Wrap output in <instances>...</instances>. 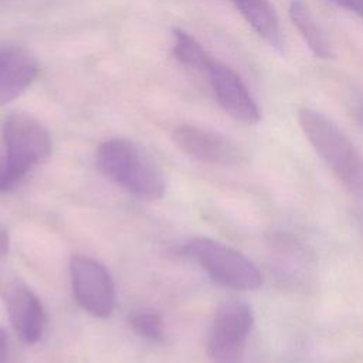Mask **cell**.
<instances>
[{"mask_svg": "<svg viewBox=\"0 0 363 363\" xmlns=\"http://www.w3.org/2000/svg\"><path fill=\"white\" fill-rule=\"evenodd\" d=\"M38 65L20 45H0V105L18 98L37 77Z\"/></svg>", "mask_w": 363, "mask_h": 363, "instance_id": "10", "label": "cell"}, {"mask_svg": "<svg viewBox=\"0 0 363 363\" xmlns=\"http://www.w3.org/2000/svg\"><path fill=\"white\" fill-rule=\"evenodd\" d=\"M130 325L133 332L150 342H159L163 339L164 326L160 315L152 311H142L132 316Z\"/></svg>", "mask_w": 363, "mask_h": 363, "instance_id": "14", "label": "cell"}, {"mask_svg": "<svg viewBox=\"0 0 363 363\" xmlns=\"http://www.w3.org/2000/svg\"><path fill=\"white\" fill-rule=\"evenodd\" d=\"M3 299L17 336L26 343H37L45 328V313L35 294L20 282H7L1 288Z\"/></svg>", "mask_w": 363, "mask_h": 363, "instance_id": "9", "label": "cell"}, {"mask_svg": "<svg viewBox=\"0 0 363 363\" xmlns=\"http://www.w3.org/2000/svg\"><path fill=\"white\" fill-rule=\"evenodd\" d=\"M99 170L130 194L143 200H157L164 193V182L142 150L126 139H108L96 150Z\"/></svg>", "mask_w": 363, "mask_h": 363, "instance_id": "2", "label": "cell"}, {"mask_svg": "<svg viewBox=\"0 0 363 363\" xmlns=\"http://www.w3.org/2000/svg\"><path fill=\"white\" fill-rule=\"evenodd\" d=\"M186 252L220 285L237 291H254L262 285L257 265L240 251L210 238H194Z\"/></svg>", "mask_w": 363, "mask_h": 363, "instance_id": "4", "label": "cell"}, {"mask_svg": "<svg viewBox=\"0 0 363 363\" xmlns=\"http://www.w3.org/2000/svg\"><path fill=\"white\" fill-rule=\"evenodd\" d=\"M0 363H7V333L0 326Z\"/></svg>", "mask_w": 363, "mask_h": 363, "instance_id": "16", "label": "cell"}, {"mask_svg": "<svg viewBox=\"0 0 363 363\" xmlns=\"http://www.w3.org/2000/svg\"><path fill=\"white\" fill-rule=\"evenodd\" d=\"M0 191H4V184H3V167H1V159H0Z\"/></svg>", "mask_w": 363, "mask_h": 363, "instance_id": "18", "label": "cell"}, {"mask_svg": "<svg viewBox=\"0 0 363 363\" xmlns=\"http://www.w3.org/2000/svg\"><path fill=\"white\" fill-rule=\"evenodd\" d=\"M173 38H174L173 41L174 57L183 65L203 72L211 58V55L203 48V45L189 33L182 30H174Z\"/></svg>", "mask_w": 363, "mask_h": 363, "instance_id": "13", "label": "cell"}, {"mask_svg": "<svg viewBox=\"0 0 363 363\" xmlns=\"http://www.w3.org/2000/svg\"><path fill=\"white\" fill-rule=\"evenodd\" d=\"M69 272L78 305L94 316H109L116 305V292L106 268L96 259L75 255L71 258Z\"/></svg>", "mask_w": 363, "mask_h": 363, "instance_id": "6", "label": "cell"}, {"mask_svg": "<svg viewBox=\"0 0 363 363\" xmlns=\"http://www.w3.org/2000/svg\"><path fill=\"white\" fill-rule=\"evenodd\" d=\"M173 140L183 153L197 162L228 166L244 160L242 149L214 130L182 125L174 129Z\"/></svg>", "mask_w": 363, "mask_h": 363, "instance_id": "8", "label": "cell"}, {"mask_svg": "<svg viewBox=\"0 0 363 363\" xmlns=\"http://www.w3.org/2000/svg\"><path fill=\"white\" fill-rule=\"evenodd\" d=\"M328 1L359 16L363 20V0H328Z\"/></svg>", "mask_w": 363, "mask_h": 363, "instance_id": "15", "label": "cell"}, {"mask_svg": "<svg viewBox=\"0 0 363 363\" xmlns=\"http://www.w3.org/2000/svg\"><path fill=\"white\" fill-rule=\"evenodd\" d=\"M4 191L13 189L34 166L51 153L48 130L27 113H13L3 123Z\"/></svg>", "mask_w": 363, "mask_h": 363, "instance_id": "3", "label": "cell"}, {"mask_svg": "<svg viewBox=\"0 0 363 363\" xmlns=\"http://www.w3.org/2000/svg\"><path fill=\"white\" fill-rule=\"evenodd\" d=\"M240 14L271 47L282 50L284 40L279 20L269 0H231Z\"/></svg>", "mask_w": 363, "mask_h": 363, "instance_id": "11", "label": "cell"}, {"mask_svg": "<svg viewBox=\"0 0 363 363\" xmlns=\"http://www.w3.org/2000/svg\"><path fill=\"white\" fill-rule=\"evenodd\" d=\"M9 250V235L7 233L0 228V257H3Z\"/></svg>", "mask_w": 363, "mask_h": 363, "instance_id": "17", "label": "cell"}, {"mask_svg": "<svg viewBox=\"0 0 363 363\" xmlns=\"http://www.w3.org/2000/svg\"><path fill=\"white\" fill-rule=\"evenodd\" d=\"M203 72L208 78L218 105L230 116L244 123H257L261 119L255 99L233 68L211 57Z\"/></svg>", "mask_w": 363, "mask_h": 363, "instance_id": "7", "label": "cell"}, {"mask_svg": "<svg viewBox=\"0 0 363 363\" xmlns=\"http://www.w3.org/2000/svg\"><path fill=\"white\" fill-rule=\"evenodd\" d=\"M298 123L319 157L337 180L353 193L363 190V157L347 135L326 115L299 108Z\"/></svg>", "mask_w": 363, "mask_h": 363, "instance_id": "1", "label": "cell"}, {"mask_svg": "<svg viewBox=\"0 0 363 363\" xmlns=\"http://www.w3.org/2000/svg\"><path fill=\"white\" fill-rule=\"evenodd\" d=\"M288 14L312 54L318 58H329L332 55L330 45L308 6L301 0H292Z\"/></svg>", "mask_w": 363, "mask_h": 363, "instance_id": "12", "label": "cell"}, {"mask_svg": "<svg viewBox=\"0 0 363 363\" xmlns=\"http://www.w3.org/2000/svg\"><path fill=\"white\" fill-rule=\"evenodd\" d=\"M0 1H3V0H0Z\"/></svg>", "mask_w": 363, "mask_h": 363, "instance_id": "20", "label": "cell"}, {"mask_svg": "<svg viewBox=\"0 0 363 363\" xmlns=\"http://www.w3.org/2000/svg\"><path fill=\"white\" fill-rule=\"evenodd\" d=\"M254 323L251 306L237 298L225 299L216 311L207 353L214 363H241Z\"/></svg>", "mask_w": 363, "mask_h": 363, "instance_id": "5", "label": "cell"}, {"mask_svg": "<svg viewBox=\"0 0 363 363\" xmlns=\"http://www.w3.org/2000/svg\"><path fill=\"white\" fill-rule=\"evenodd\" d=\"M360 116L363 118V108H362V111H360Z\"/></svg>", "mask_w": 363, "mask_h": 363, "instance_id": "19", "label": "cell"}]
</instances>
